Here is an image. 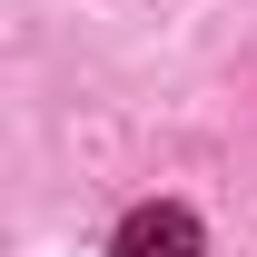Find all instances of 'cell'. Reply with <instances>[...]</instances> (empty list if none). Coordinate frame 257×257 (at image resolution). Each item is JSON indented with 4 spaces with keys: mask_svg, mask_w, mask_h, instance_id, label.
<instances>
[{
    "mask_svg": "<svg viewBox=\"0 0 257 257\" xmlns=\"http://www.w3.org/2000/svg\"><path fill=\"white\" fill-rule=\"evenodd\" d=\"M198 247H208L198 218H188V208H168V198H159V208H128L119 237H109V257H198Z\"/></svg>",
    "mask_w": 257,
    "mask_h": 257,
    "instance_id": "1",
    "label": "cell"
}]
</instances>
